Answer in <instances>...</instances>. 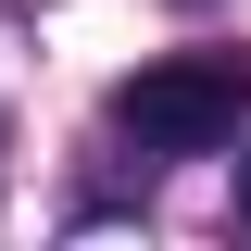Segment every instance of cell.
I'll return each instance as SVG.
<instances>
[{
  "instance_id": "cell-1",
  "label": "cell",
  "mask_w": 251,
  "mask_h": 251,
  "mask_svg": "<svg viewBox=\"0 0 251 251\" xmlns=\"http://www.w3.org/2000/svg\"><path fill=\"white\" fill-rule=\"evenodd\" d=\"M239 100H251L239 50H176V63H138L113 88V126L138 151H226V138H239Z\"/></svg>"
},
{
  "instance_id": "cell-2",
  "label": "cell",
  "mask_w": 251,
  "mask_h": 251,
  "mask_svg": "<svg viewBox=\"0 0 251 251\" xmlns=\"http://www.w3.org/2000/svg\"><path fill=\"white\" fill-rule=\"evenodd\" d=\"M239 214H251V176H239Z\"/></svg>"
}]
</instances>
